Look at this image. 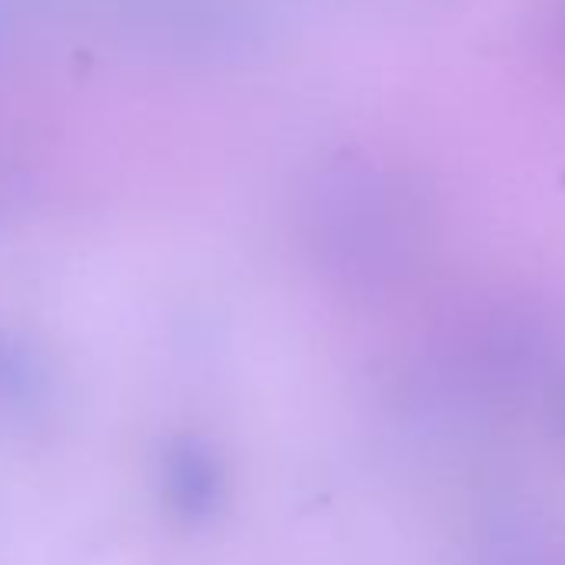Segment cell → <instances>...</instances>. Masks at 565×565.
I'll use <instances>...</instances> for the list:
<instances>
[]
</instances>
